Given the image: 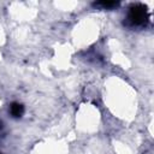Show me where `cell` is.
Wrapping results in <instances>:
<instances>
[{
  "label": "cell",
  "mask_w": 154,
  "mask_h": 154,
  "mask_svg": "<svg viewBox=\"0 0 154 154\" xmlns=\"http://www.w3.org/2000/svg\"><path fill=\"white\" fill-rule=\"evenodd\" d=\"M149 20L148 8L143 4H132L129 7L128 22L132 26H143Z\"/></svg>",
  "instance_id": "obj_1"
},
{
  "label": "cell",
  "mask_w": 154,
  "mask_h": 154,
  "mask_svg": "<svg viewBox=\"0 0 154 154\" xmlns=\"http://www.w3.org/2000/svg\"><path fill=\"white\" fill-rule=\"evenodd\" d=\"M10 113L13 118H20L24 113V106L19 102H12L10 105Z\"/></svg>",
  "instance_id": "obj_2"
},
{
  "label": "cell",
  "mask_w": 154,
  "mask_h": 154,
  "mask_svg": "<svg viewBox=\"0 0 154 154\" xmlns=\"http://www.w3.org/2000/svg\"><path fill=\"white\" fill-rule=\"evenodd\" d=\"M119 5L118 1H99V2H94V6H97V7H101V8H113V7H117Z\"/></svg>",
  "instance_id": "obj_3"
},
{
  "label": "cell",
  "mask_w": 154,
  "mask_h": 154,
  "mask_svg": "<svg viewBox=\"0 0 154 154\" xmlns=\"http://www.w3.org/2000/svg\"><path fill=\"white\" fill-rule=\"evenodd\" d=\"M1 129H2V123L0 122V131H1Z\"/></svg>",
  "instance_id": "obj_4"
},
{
  "label": "cell",
  "mask_w": 154,
  "mask_h": 154,
  "mask_svg": "<svg viewBox=\"0 0 154 154\" xmlns=\"http://www.w3.org/2000/svg\"><path fill=\"white\" fill-rule=\"evenodd\" d=\"M0 154H2V153H0Z\"/></svg>",
  "instance_id": "obj_5"
}]
</instances>
